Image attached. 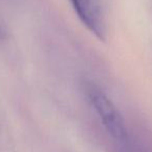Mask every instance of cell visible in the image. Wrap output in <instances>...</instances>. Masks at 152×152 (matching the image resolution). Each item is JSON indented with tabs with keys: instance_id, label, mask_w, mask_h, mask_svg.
<instances>
[{
	"instance_id": "cell-1",
	"label": "cell",
	"mask_w": 152,
	"mask_h": 152,
	"mask_svg": "<svg viewBox=\"0 0 152 152\" xmlns=\"http://www.w3.org/2000/svg\"><path fill=\"white\" fill-rule=\"evenodd\" d=\"M85 93L88 101L99 117L108 134L117 141H125L127 137L125 122L114 102L100 87L93 83H86Z\"/></svg>"
},
{
	"instance_id": "cell-2",
	"label": "cell",
	"mask_w": 152,
	"mask_h": 152,
	"mask_svg": "<svg viewBox=\"0 0 152 152\" xmlns=\"http://www.w3.org/2000/svg\"><path fill=\"white\" fill-rule=\"evenodd\" d=\"M75 14L98 40H105L106 27L100 0H70Z\"/></svg>"
}]
</instances>
